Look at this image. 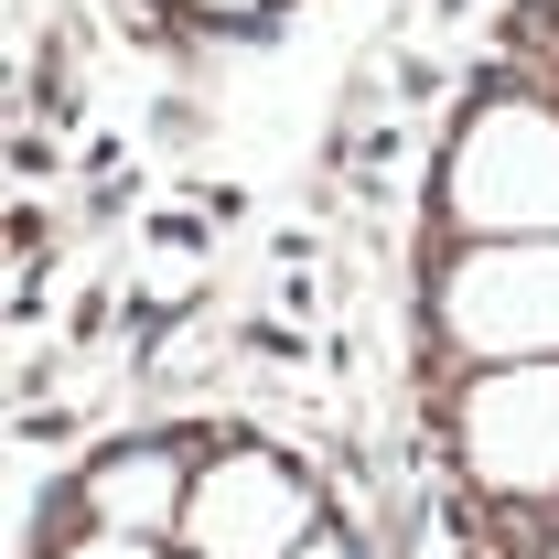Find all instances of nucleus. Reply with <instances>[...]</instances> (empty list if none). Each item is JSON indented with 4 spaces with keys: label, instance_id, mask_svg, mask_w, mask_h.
I'll return each mask as SVG.
<instances>
[{
    "label": "nucleus",
    "instance_id": "obj_1",
    "mask_svg": "<svg viewBox=\"0 0 559 559\" xmlns=\"http://www.w3.org/2000/svg\"><path fill=\"white\" fill-rule=\"evenodd\" d=\"M452 215L474 237H559V119L485 108L452 140Z\"/></svg>",
    "mask_w": 559,
    "mask_h": 559
},
{
    "label": "nucleus",
    "instance_id": "obj_2",
    "mask_svg": "<svg viewBox=\"0 0 559 559\" xmlns=\"http://www.w3.org/2000/svg\"><path fill=\"white\" fill-rule=\"evenodd\" d=\"M441 334L463 355H559V237H485L452 259Z\"/></svg>",
    "mask_w": 559,
    "mask_h": 559
},
{
    "label": "nucleus",
    "instance_id": "obj_3",
    "mask_svg": "<svg viewBox=\"0 0 559 559\" xmlns=\"http://www.w3.org/2000/svg\"><path fill=\"white\" fill-rule=\"evenodd\" d=\"M463 452L495 495H538L559 485V355L495 366L463 388Z\"/></svg>",
    "mask_w": 559,
    "mask_h": 559
},
{
    "label": "nucleus",
    "instance_id": "obj_4",
    "mask_svg": "<svg viewBox=\"0 0 559 559\" xmlns=\"http://www.w3.org/2000/svg\"><path fill=\"white\" fill-rule=\"evenodd\" d=\"M183 538H194V559H290L312 538V495L290 485L270 452H226L205 485L183 495Z\"/></svg>",
    "mask_w": 559,
    "mask_h": 559
},
{
    "label": "nucleus",
    "instance_id": "obj_5",
    "mask_svg": "<svg viewBox=\"0 0 559 559\" xmlns=\"http://www.w3.org/2000/svg\"><path fill=\"white\" fill-rule=\"evenodd\" d=\"M86 495H97V527H108V538H162V527L183 516V474H173V452H119Z\"/></svg>",
    "mask_w": 559,
    "mask_h": 559
},
{
    "label": "nucleus",
    "instance_id": "obj_6",
    "mask_svg": "<svg viewBox=\"0 0 559 559\" xmlns=\"http://www.w3.org/2000/svg\"><path fill=\"white\" fill-rule=\"evenodd\" d=\"M66 559H151V538H86V549H66Z\"/></svg>",
    "mask_w": 559,
    "mask_h": 559
},
{
    "label": "nucleus",
    "instance_id": "obj_7",
    "mask_svg": "<svg viewBox=\"0 0 559 559\" xmlns=\"http://www.w3.org/2000/svg\"><path fill=\"white\" fill-rule=\"evenodd\" d=\"M194 11H215V22H237V11H270V0H194Z\"/></svg>",
    "mask_w": 559,
    "mask_h": 559
},
{
    "label": "nucleus",
    "instance_id": "obj_8",
    "mask_svg": "<svg viewBox=\"0 0 559 559\" xmlns=\"http://www.w3.org/2000/svg\"><path fill=\"white\" fill-rule=\"evenodd\" d=\"M290 559H355V549H334V538H323V549H290Z\"/></svg>",
    "mask_w": 559,
    "mask_h": 559
}]
</instances>
